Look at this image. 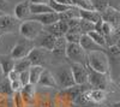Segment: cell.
<instances>
[{"label": "cell", "mask_w": 120, "mask_h": 107, "mask_svg": "<svg viewBox=\"0 0 120 107\" xmlns=\"http://www.w3.org/2000/svg\"><path fill=\"white\" fill-rule=\"evenodd\" d=\"M31 63L28 58H23V59H18L16 60V64H15V70L21 73V72H24V71H28L30 67H31Z\"/></svg>", "instance_id": "25"}, {"label": "cell", "mask_w": 120, "mask_h": 107, "mask_svg": "<svg viewBox=\"0 0 120 107\" xmlns=\"http://www.w3.org/2000/svg\"><path fill=\"white\" fill-rule=\"evenodd\" d=\"M88 66L95 71L109 75V60L106 51H94L88 53Z\"/></svg>", "instance_id": "1"}, {"label": "cell", "mask_w": 120, "mask_h": 107, "mask_svg": "<svg viewBox=\"0 0 120 107\" xmlns=\"http://www.w3.org/2000/svg\"><path fill=\"white\" fill-rule=\"evenodd\" d=\"M45 71V67L42 66H31L29 69V75H30V83L37 85L40 78H41V75Z\"/></svg>", "instance_id": "23"}, {"label": "cell", "mask_w": 120, "mask_h": 107, "mask_svg": "<svg viewBox=\"0 0 120 107\" xmlns=\"http://www.w3.org/2000/svg\"><path fill=\"white\" fill-rule=\"evenodd\" d=\"M37 85L42 87V88H52V89L58 88V84H56V81H55V77H54L53 72L47 70V69H45V71L42 72L41 78H40Z\"/></svg>", "instance_id": "19"}, {"label": "cell", "mask_w": 120, "mask_h": 107, "mask_svg": "<svg viewBox=\"0 0 120 107\" xmlns=\"http://www.w3.org/2000/svg\"><path fill=\"white\" fill-rule=\"evenodd\" d=\"M13 16L17 17L19 21H26L31 16V10H30V1L29 0H24L21 1L19 4H17L15 6V11H13Z\"/></svg>", "instance_id": "13"}, {"label": "cell", "mask_w": 120, "mask_h": 107, "mask_svg": "<svg viewBox=\"0 0 120 107\" xmlns=\"http://www.w3.org/2000/svg\"><path fill=\"white\" fill-rule=\"evenodd\" d=\"M82 34L78 31H73V30H68L65 35V38L67 43H79V40H81Z\"/></svg>", "instance_id": "31"}, {"label": "cell", "mask_w": 120, "mask_h": 107, "mask_svg": "<svg viewBox=\"0 0 120 107\" xmlns=\"http://www.w3.org/2000/svg\"><path fill=\"white\" fill-rule=\"evenodd\" d=\"M84 93H85V96L88 98V100L94 105H98L107 99V92L102 89L91 88V89H86Z\"/></svg>", "instance_id": "17"}, {"label": "cell", "mask_w": 120, "mask_h": 107, "mask_svg": "<svg viewBox=\"0 0 120 107\" xmlns=\"http://www.w3.org/2000/svg\"><path fill=\"white\" fill-rule=\"evenodd\" d=\"M13 103H15V107H26L22 95H21V92L13 94Z\"/></svg>", "instance_id": "32"}, {"label": "cell", "mask_w": 120, "mask_h": 107, "mask_svg": "<svg viewBox=\"0 0 120 107\" xmlns=\"http://www.w3.org/2000/svg\"><path fill=\"white\" fill-rule=\"evenodd\" d=\"M35 47V42L34 41H30V40H26V38H22V40H19L11 50V55L15 60H18V59H23V58H28V55L30 54L34 50Z\"/></svg>", "instance_id": "8"}, {"label": "cell", "mask_w": 120, "mask_h": 107, "mask_svg": "<svg viewBox=\"0 0 120 107\" xmlns=\"http://www.w3.org/2000/svg\"><path fill=\"white\" fill-rule=\"evenodd\" d=\"M54 1L59 3V4H63V5H68V6H73L72 0H54Z\"/></svg>", "instance_id": "37"}, {"label": "cell", "mask_w": 120, "mask_h": 107, "mask_svg": "<svg viewBox=\"0 0 120 107\" xmlns=\"http://www.w3.org/2000/svg\"><path fill=\"white\" fill-rule=\"evenodd\" d=\"M55 41H56L55 36H53L52 34H49L46 30H43L41 33V35H40L34 42H35V47H41V48H45V50H48V51L52 52L53 48H54V45H55Z\"/></svg>", "instance_id": "11"}, {"label": "cell", "mask_w": 120, "mask_h": 107, "mask_svg": "<svg viewBox=\"0 0 120 107\" xmlns=\"http://www.w3.org/2000/svg\"><path fill=\"white\" fill-rule=\"evenodd\" d=\"M1 36H3V34H0V38H1Z\"/></svg>", "instance_id": "41"}, {"label": "cell", "mask_w": 120, "mask_h": 107, "mask_svg": "<svg viewBox=\"0 0 120 107\" xmlns=\"http://www.w3.org/2000/svg\"><path fill=\"white\" fill-rule=\"evenodd\" d=\"M101 16L105 22L111 23L114 28L120 25V11H118L116 8L109 6L105 12L101 13Z\"/></svg>", "instance_id": "18"}, {"label": "cell", "mask_w": 120, "mask_h": 107, "mask_svg": "<svg viewBox=\"0 0 120 107\" xmlns=\"http://www.w3.org/2000/svg\"><path fill=\"white\" fill-rule=\"evenodd\" d=\"M66 59L67 61L78 63L85 65L88 64V53L82 48L79 43H67L66 48Z\"/></svg>", "instance_id": "6"}, {"label": "cell", "mask_w": 120, "mask_h": 107, "mask_svg": "<svg viewBox=\"0 0 120 107\" xmlns=\"http://www.w3.org/2000/svg\"><path fill=\"white\" fill-rule=\"evenodd\" d=\"M31 15H42L48 12H54L49 4H30Z\"/></svg>", "instance_id": "24"}, {"label": "cell", "mask_w": 120, "mask_h": 107, "mask_svg": "<svg viewBox=\"0 0 120 107\" xmlns=\"http://www.w3.org/2000/svg\"><path fill=\"white\" fill-rule=\"evenodd\" d=\"M29 19H34V21L40 22L43 27H48L59 22L60 16L56 12H48V13H42V15H31Z\"/></svg>", "instance_id": "12"}, {"label": "cell", "mask_w": 120, "mask_h": 107, "mask_svg": "<svg viewBox=\"0 0 120 107\" xmlns=\"http://www.w3.org/2000/svg\"><path fill=\"white\" fill-rule=\"evenodd\" d=\"M15 64L16 60L10 54H0V65H1L5 76H7L12 70H15Z\"/></svg>", "instance_id": "21"}, {"label": "cell", "mask_w": 120, "mask_h": 107, "mask_svg": "<svg viewBox=\"0 0 120 107\" xmlns=\"http://www.w3.org/2000/svg\"><path fill=\"white\" fill-rule=\"evenodd\" d=\"M79 15H81L82 19L88 21L93 24H96L98 21L102 19L101 13L98 11H96V10H79Z\"/></svg>", "instance_id": "22"}, {"label": "cell", "mask_w": 120, "mask_h": 107, "mask_svg": "<svg viewBox=\"0 0 120 107\" xmlns=\"http://www.w3.org/2000/svg\"><path fill=\"white\" fill-rule=\"evenodd\" d=\"M86 69H88V75H89L88 83L91 85V88L102 89V90H107L109 88L111 76L108 73H102V72L95 71L94 69H91V67L88 66V65H86Z\"/></svg>", "instance_id": "4"}, {"label": "cell", "mask_w": 120, "mask_h": 107, "mask_svg": "<svg viewBox=\"0 0 120 107\" xmlns=\"http://www.w3.org/2000/svg\"><path fill=\"white\" fill-rule=\"evenodd\" d=\"M111 107H120V101H118V102H114V103H112V105H111Z\"/></svg>", "instance_id": "40"}, {"label": "cell", "mask_w": 120, "mask_h": 107, "mask_svg": "<svg viewBox=\"0 0 120 107\" xmlns=\"http://www.w3.org/2000/svg\"><path fill=\"white\" fill-rule=\"evenodd\" d=\"M88 35L91 37L97 45H100V46L103 47V48H107V40H106V37L101 33H98L96 30H93V31H89Z\"/></svg>", "instance_id": "26"}, {"label": "cell", "mask_w": 120, "mask_h": 107, "mask_svg": "<svg viewBox=\"0 0 120 107\" xmlns=\"http://www.w3.org/2000/svg\"><path fill=\"white\" fill-rule=\"evenodd\" d=\"M6 78L10 81V82H13V81H17L19 80V73L16 71V70H12L11 72H10L7 76H6Z\"/></svg>", "instance_id": "36"}, {"label": "cell", "mask_w": 120, "mask_h": 107, "mask_svg": "<svg viewBox=\"0 0 120 107\" xmlns=\"http://www.w3.org/2000/svg\"><path fill=\"white\" fill-rule=\"evenodd\" d=\"M66 48H67V41H66L65 36L58 37L56 41H55V45H54V48L52 51V54L55 58L61 59V58L66 57Z\"/></svg>", "instance_id": "20"}, {"label": "cell", "mask_w": 120, "mask_h": 107, "mask_svg": "<svg viewBox=\"0 0 120 107\" xmlns=\"http://www.w3.org/2000/svg\"><path fill=\"white\" fill-rule=\"evenodd\" d=\"M70 67L72 70L73 73V78L77 85H84L89 81V75H88V69L85 65L78 64V63H72V61H67Z\"/></svg>", "instance_id": "10"}, {"label": "cell", "mask_w": 120, "mask_h": 107, "mask_svg": "<svg viewBox=\"0 0 120 107\" xmlns=\"http://www.w3.org/2000/svg\"><path fill=\"white\" fill-rule=\"evenodd\" d=\"M52 52L45 50V48L41 47H34V50L30 52V54L28 55V59L30 60L33 66H42L45 67L49 60H51V57H52Z\"/></svg>", "instance_id": "9"}, {"label": "cell", "mask_w": 120, "mask_h": 107, "mask_svg": "<svg viewBox=\"0 0 120 107\" xmlns=\"http://www.w3.org/2000/svg\"><path fill=\"white\" fill-rule=\"evenodd\" d=\"M106 53L109 60V76L111 78H120V48L116 45L107 47Z\"/></svg>", "instance_id": "5"}, {"label": "cell", "mask_w": 120, "mask_h": 107, "mask_svg": "<svg viewBox=\"0 0 120 107\" xmlns=\"http://www.w3.org/2000/svg\"><path fill=\"white\" fill-rule=\"evenodd\" d=\"M49 6L52 7V10L54 12H56V13H63V12H66V11H68L71 7H73V6H68V5H63V4H59V3H56V1H54V0H51L49 1Z\"/></svg>", "instance_id": "30"}, {"label": "cell", "mask_w": 120, "mask_h": 107, "mask_svg": "<svg viewBox=\"0 0 120 107\" xmlns=\"http://www.w3.org/2000/svg\"><path fill=\"white\" fill-rule=\"evenodd\" d=\"M79 45L82 46V48L86 53L94 52V51H106L107 50V48H103L100 45H97L88 34H82L81 40H79Z\"/></svg>", "instance_id": "16"}, {"label": "cell", "mask_w": 120, "mask_h": 107, "mask_svg": "<svg viewBox=\"0 0 120 107\" xmlns=\"http://www.w3.org/2000/svg\"><path fill=\"white\" fill-rule=\"evenodd\" d=\"M30 4H49L51 0H29Z\"/></svg>", "instance_id": "38"}, {"label": "cell", "mask_w": 120, "mask_h": 107, "mask_svg": "<svg viewBox=\"0 0 120 107\" xmlns=\"http://www.w3.org/2000/svg\"><path fill=\"white\" fill-rule=\"evenodd\" d=\"M10 84H11V89L13 90V93H19L23 89V84H22V82L19 80L13 81V82H10Z\"/></svg>", "instance_id": "34"}, {"label": "cell", "mask_w": 120, "mask_h": 107, "mask_svg": "<svg viewBox=\"0 0 120 107\" xmlns=\"http://www.w3.org/2000/svg\"><path fill=\"white\" fill-rule=\"evenodd\" d=\"M19 81L22 82L23 87L26 85V84H30V75H29V70L19 73Z\"/></svg>", "instance_id": "33"}, {"label": "cell", "mask_w": 120, "mask_h": 107, "mask_svg": "<svg viewBox=\"0 0 120 107\" xmlns=\"http://www.w3.org/2000/svg\"><path fill=\"white\" fill-rule=\"evenodd\" d=\"M0 94L6 95V96H13V90L11 89V84L7 78H5L4 81L0 82Z\"/></svg>", "instance_id": "27"}, {"label": "cell", "mask_w": 120, "mask_h": 107, "mask_svg": "<svg viewBox=\"0 0 120 107\" xmlns=\"http://www.w3.org/2000/svg\"><path fill=\"white\" fill-rule=\"evenodd\" d=\"M53 75H54V77H55L58 88L63 89V90L77 85L76 82H75L73 73H72V70H71V67H70V65L58 66Z\"/></svg>", "instance_id": "2"}, {"label": "cell", "mask_w": 120, "mask_h": 107, "mask_svg": "<svg viewBox=\"0 0 120 107\" xmlns=\"http://www.w3.org/2000/svg\"><path fill=\"white\" fill-rule=\"evenodd\" d=\"M10 8H11V4L8 3V0H0V12L6 13Z\"/></svg>", "instance_id": "35"}, {"label": "cell", "mask_w": 120, "mask_h": 107, "mask_svg": "<svg viewBox=\"0 0 120 107\" xmlns=\"http://www.w3.org/2000/svg\"><path fill=\"white\" fill-rule=\"evenodd\" d=\"M93 1V5H94V8L96 11H98L100 13L105 12L106 10L111 6L109 5V0H91Z\"/></svg>", "instance_id": "29"}, {"label": "cell", "mask_w": 120, "mask_h": 107, "mask_svg": "<svg viewBox=\"0 0 120 107\" xmlns=\"http://www.w3.org/2000/svg\"><path fill=\"white\" fill-rule=\"evenodd\" d=\"M5 78H6V76H5V73H4L3 69H1V65H0V82H1V81H4Z\"/></svg>", "instance_id": "39"}, {"label": "cell", "mask_w": 120, "mask_h": 107, "mask_svg": "<svg viewBox=\"0 0 120 107\" xmlns=\"http://www.w3.org/2000/svg\"><path fill=\"white\" fill-rule=\"evenodd\" d=\"M36 85L34 84H26L21 90V95L26 106H35L36 105Z\"/></svg>", "instance_id": "15"}, {"label": "cell", "mask_w": 120, "mask_h": 107, "mask_svg": "<svg viewBox=\"0 0 120 107\" xmlns=\"http://www.w3.org/2000/svg\"><path fill=\"white\" fill-rule=\"evenodd\" d=\"M72 3L79 10H95L91 0H72Z\"/></svg>", "instance_id": "28"}, {"label": "cell", "mask_w": 120, "mask_h": 107, "mask_svg": "<svg viewBox=\"0 0 120 107\" xmlns=\"http://www.w3.org/2000/svg\"><path fill=\"white\" fill-rule=\"evenodd\" d=\"M45 29H46L47 33L52 34L56 38L58 37H63L68 31V23L66 21H59V22H56V23H54L52 25L45 27Z\"/></svg>", "instance_id": "14"}, {"label": "cell", "mask_w": 120, "mask_h": 107, "mask_svg": "<svg viewBox=\"0 0 120 107\" xmlns=\"http://www.w3.org/2000/svg\"><path fill=\"white\" fill-rule=\"evenodd\" d=\"M22 21L11 15H0V34H16L19 33Z\"/></svg>", "instance_id": "7"}, {"label": "cell", "mask_w": 120, "mask_h": 107, "mask_svg": "<svg viewBox=\"0 0 120 107\" xmlns=\"http://www.w3.org/2000/svg\"><path fill=\"white\" fill-rule=\"evenodd\" d=\"M45 27L34 19H26L23 21L21 27H19V34L22 37L26 38L30 41H35L36 38L41 35V33L43 31Z\"/></svg>", "instance_id": "3"}]
</instances>
